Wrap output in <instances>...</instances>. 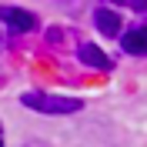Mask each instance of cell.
Segmentation results:
<instances>
[{"label": "cell", "mask_w": 147, "mask_h": 147, "mask_svg": "<svg viewBox=\"0 0 147 147\" xmlns=\"http://www.w3.org/2000/svg\"><path fill=\"white\" fill-rule=\"evenodd\" d=\"M24 107H34L40 114H74V110H80L84 104L77 97H60V94H40V90H30L20 97Z\"/></svg>", "instance_id": "6da1fadb"}, {"label": "cell", "mask_w": 147, "mask_h": 147, "mask_svg": "<svg viewBox=\"0 0 147 147\" xmlns=\"http://www.w3.org/2000/svg\"><path fill=\"white\" fill-rule=\"evenodd\" d=\"M0 24H7V27H10V30H17V34H27V30L37 27V17L30 13V10H24V7L3 3V7H0Z\"/></svg>", "instance_id": "7a4b0ae2"}, {"label": "cell", "mask_w": 147, "mask_h": 147, "mask_svg": "<svg viewBox=\"0 0 147 147\" xmlns=\"http://www.w3.org/2000/svg\"><path fill=\"white\" fill-rule=\"evenodd\" d=\"M77 57H80V64L94 67V70H110V57L104 54L100 47H94V44H80L77 47Z\"/></svg>", "instance_id": "3957f363"}, {"label": "cell", "mask_w": 147, "mask_h": 147, "mask_svg": "<svg viewBox=\"0 0 147 147\" xmlns=\"http://www.w3.org/2000/svg\"><path fill=\"white\" fill-rule=\"evenodd\" d=\"M124 54H134V57H144L147 54V27H130L120 40Z\"/></svg>", "instance_id": "277c9868"}, {"label": "cell", "mask_w": 147, "mask_h": 147, "mask_svg": "<svg viewBox=\"0 0 147 147\" xmlns=\"http://www.w3.org/2000/svg\"><path fill=\"white\" fill-rule=\"evenodd\" d=\"M94 24H97V30H100L104 37H117L120 34V13H114V10H107V7L94 10Z\"/></svg>", "instance_id": "5b68a950"}, {"label": "cell", "mask_w": 147, "mask_h": 147, "mask_svg": "<svg viewBox=\"0 0 147 147\" xmlns=\"http://www.w3.org/2000/svg\"><path fill=\"white\" fill-rule=\"evenodd\" d=\"M107 3H114V7H130V10H144L147 13V0H107Z\"/></svg>", "instance_id": "8992f818"}, {"label": "cell", "mask_w": 147, "mask_h": 147, "mask_svg": "<svg viewBox=\"0 0 147 147\" xmlns=\"http://www.w3.org/2000/svg\"><path fill=\"white\" fill-rule=\"evenodd\" d=\"M0 140H3V130H0Z\"/></svg>", "instance_id": "52a82bcc"}]
</instances>
